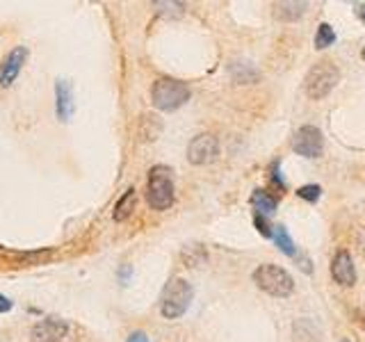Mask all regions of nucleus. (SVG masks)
Returning a JSON list of instances; mask_svg holds the SVG:
<instances>
[{"label":"nucleus","mask_w":365,"mask_h":342,"mask_svg":"<svg viewBox=\"0 0 365 342\" xmlns=\"http://www.w3.org/2000/svg\"><path fill=\"white\" fill-rule=\"evenodd\" d=\"M146 201L153 210H167L174 203V176L165 164H156L148 171L146 181Z\"/></svg>","instance_id":"obj_1"},{"label":"nucleus","mask_w":365,"mask_h":342,"mask_svg":"<svg viewBox=\"0 0 365 342\" xmlns=\"http://www.w3.org/2000/svg\"><path fill=\"white\" fill-rule=\"evenodd\" d=\"M331 277L340 285H354L356 283V267L347 251H338L334 262H331Z\"/></svg>","instance_id":"obj_10"},{"label":"nucleus","mask_w":365,"mask_h":342,"mask_svg":"<svg viewBox=\"0 0 365 342\" xmlns=\"http://www.w3.org/2000/svg\"><path fill=\"white\" fill-rule=\"evenodd\" d=\"M135 203H137V192L131 187V190H128L114 205V222H126V219L133 215Z\"/></svg>","instance_id":"obj_14"},{"label":"nucleus","mask_w":365,"mask_h":342,"mask_svg":"<svg viewBox=\"0 0 365 342\" xmlns=\"http://www.w3.org/2000/svg\"><path fill=\"white\" fill-rule=\"evenodd\" d=\"M336 41V32H334V28H331L329 23H322L320 28H317V35H315V48H329L331 43Z\"/></svg>","instance_id":"obj_17"},{"label":"nucleus","mask_w":365,"mask_h":342,"mask_svg":"<svg viewBox=\"0 0 365 342\" xmlns=\"http://www.w3.org/2000/svg\"><path fill=\"white\" fill-rule=\"evenodd\" d=\"M217 156H219V141L214 135H210V132L197 135L187 146V160L192 164H197V167H201V164H210Z\"/></svg>","instance_id":"obj_7"},{"label":"nucleus","mask_w":365,"mask_h":342,"mask_svg":"<svg viewBox=\"0 0 365 342\" xmlns=\"http://www.w3.org/2000/svg\"><path fill=\"white\" fill-rule=\"evenodd\" d=\"M254 283L258 288L272 296H288L295 290V281L293 277L278 264H261L258 269L254 272Z\"/></svg>","instance_id":"obj_5"},{"label":"nucleus","mask_w":365,"mask_h":342,"mask_svg":"<svg viewBox=\"0 0 365 342\" xmlns=\"http://www.w3.org/2000/svg\"><path fill=\"white\" fill-rule=\"evenodd\" d=\"M293 151L297 156H304V158H320L322 156V146H325V141H322V132L315 128V126H304L299 128L295 135H293Z\"/></svg>","instance_id":"obj_6"},{"label":"nucleus","mask_w":365,"mask_h":342,"mask_svg":"<svg viewBox=\"0 0 365 342\" xmlns=\"http://www.w3.org/2000/svg\"><path fill=\"white\" fill-rule=\"evenodd\" d=\"M151 98L153 105L163 112H174L180 105L187 103L190 98V87L182 80H174V78H160L153 82L151 90Z\"/></svg>","instance_id":"obj_4"},{"label":"nucleus","mask_w":365,"mask_h":342,"mask_svg":"<svg viewBox=\"0 0 365 342\" xmlns=\"http://www.w3.org/2000/svg\"><path fill=\"white\" fill-rule=\"evenodd\" d=\"M55 98H58V119L67 124L73 117V90L69 80L55 82Z\"/></svg>","instance_id":"obj_11"},{"label":"nucleus","mask_w":365,"mask_h":342,"mask_svg":"<svg viewBox=\"0 0 365 342\" xmlns=\"http://www.w3.org/2000/svg\"><path fill=\"white\" fill-rule=\"evenodd\" d=\"M354 9H356V16H359V18L363 21V23H365V3H359Z\"/></svg>","instance_id":"obj_23"},{"label":"nucleus","mask_w":365,"mask_h":342,"mask_svg":"<svg viewBox=\"0 0 365 342\" xmlns=\"http://www.w3.org/2000/svg\"><path fill=\"white\" fill-rule=\"evenodd\" d=\"M9 311H12V301L5 294H0V313H9Z\"/></svg>","instance_id":"obj_22"},{"label":"nucleus","mask_w":365,"mask_h":342,"mask_svg":"<svg viewBox=\"0 0 365 342\" xmlns=\"http://www.w3.org/2000/svg\"><path fill=\"white\" fill-rule=\"evenodd\" d=\"M272 237L276 242V247L281 249V253H285V256H295V242L293 237H290V233L285 230V226H274L272 228Z\"/></svg>","instance_id":"obj_15"},{"label":"nucleus","mask_w":365,"mask_h":342,"mask_svg":"<svg viewBox=\"0 0 365 342\" xmlns=\"http://www.w3.org/2000/svg\"><path fill=\"white\" fill-rule=\"evenodd\" d=\"M251 205H254L256 215L267 217V215H272L276 210V198L270 192H265V190H256L251 194Z\"/></svg>","instance_id":"obj_13"},{"label":"nucleus","mask_w":365,"mask_h":342,"mask_svg":"<svg viewBox=\"0 0 365 342\" xmlns=\"http://www.w3.org/2000/svg\"><path fill=\"white\" fill-rule=\"evenodd\" d=\"M128 342H148L146 333H142V331H133L131 336H128Z\"/></svg>","instance_id":"obj_21"},{"label":"nucleus","mask_w":365,"mask_h":342,"mask_svg":"<svg viewBox=\"0 0 365 342\" xmlns=\"http://www.w3.org/2000/svg\"><path fill=\"white\" fill-rule=\"evenodd\" d=\"M67 333H69V324L58 317L41 319L39 324L32 326V340L35 342H60L67 338Z\"/></svg>","instance_id":"obj_8"},{"label":"nucleus","mask_w":365,"mask_h":342,"mask_svg":"<svg viewBox=\"0 0 365 342\" xmlns=\"http://www.w3.org/2000/svg\"><path fill=\"white\" fill-rule=\"evenodd\" d=\"M338 80H340V71H338V66L334 62H331V60L317 62L306 75L304 92H306V96L310 98V101H320V98H325L331 90H334Z\"/></svg>","instance_id":"obj_3"},{"label":"nucleus","mask_w":365,"mask_h":342,"mask_svg":"<svg viewBox=\"0 0 365 342\" xmlns=\"http://www.w3.org/2000/svg\"><path fill=\"white\" fill-rule=\"evenodd\" d=\"M192 296H195V290L185 279H171L160 299V313L165 319H178L190 308Z\"/></svg>","instance_id":"obj_2"},{"label":"nucleus","mask_w":365,"mask_h":342,"mask_svg":"<svg viewBox=\"0 0 365 342\" xmlns=\"http://www.w3.org/2000/svg\"><path fill=\"white\" fill-rule=\"evenodd\" d=\"M163 130V126H160V121H158V117H142V128H139V135H142V139H146V141H151V139H156L158 137V132Z\"/></svg>","instance_id":"obj_16"},{"label":"nucleus","mask_w":365,"mask_h":342,"mask_svg":"<svg viewBox=\"0 0 365 342\" xmlns=\"http://www.w3.org/2000/svg\"><path fill=\"white\" fill-rule=\"evenodd\" d=\"M28 60V48L26 46H16L12 53L7 55L0 64V87H12V82L18 78L21 69H23V64Z\"/></svg>","instance_id":"obj_9"},{"label":"nucleus","mask_w":365,"mask_h":342,"mask_svg":"<svg viewBox=\"0 0 365 342\" xmlns=\"http://www.w3.org/2000/svg\"><path fill=\"white\" fill-rule=\"evenodd\" d=\"M304 12H306V3H295V0L274 3V16L278 21H297L304 16Z\"/></svg>","instance_id":"obj_12"},{"label":"nucleus","mask_w":365,"mask_h":342,"mask_svg":"<svg viewBox=\"0 0 365 342\" xmlns=\"http://www.w3.org/2000/svg\"><path fill=\"white\" fill-rule=\"evenodd\" d=\"M254 224L258 226L261 235H265V237H272V226L267 224V219H265V217H261V215H254Z\"/></svg>","instance_id":"obj_19"},{"label":"nucleus","mask_w":365,"mask_h":342,"mask_svg":"<svg viewBox=\"0 0 365 342\" xmlns=\"http://www.w3.org/2000/svg\"><path fill=\"white\" fill-rule=\"evenodd\" d=\"M270 178H272V183H274L276 187H281V190L285 187V183L281 181V176H278V162H274L272 167H270Z\"/></svg>","instance_id":"obj_20"},{"label":"nucleus","mask_w":365,"mask_h":342,"mask_svg":"<svg viewBox=\"0 0 365 342\" xmlns=\"http://www.w3.org/2000/svg\"><path fill=\"white\" fill-rule=\"evenodd\" d=\"M297 196L304 198V201L315 203L317 198L322 196V190H320V185H304V187H299V190H297Z\"/></svg>","instance_id":"obj_18"},{"label":"nucleus","mask_w":365,"mask_h":342,"mask_svg":"<svg viewBox=\"0 0 365 342\" xmlns=\"http://www.w3.org/2000/svg\"><path fill=\"white\" fill-rule=\"evenodd\" d=\"M363 60H365V48H363Z\"/></svg>","instance_id":"obj_24"}]
</instances>
